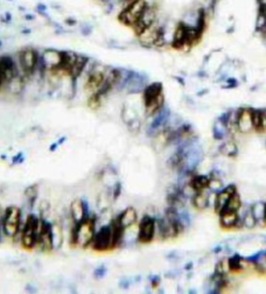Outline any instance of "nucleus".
I'll return each instance as SVG.
<instances>
[{"mask_svg":"<svg viewBox=\"0 0 266 294\" xmlns=\"http://www.w3.org/2000/svg\"><path fill=\"white\" fill-rule=\"evenodd\" d=\"M124 231L115 218L109 225H104L95 233L91 244L92 250L96 252H106L114 250L123 239Z\"/></svg>","mask_w":266,"mask_h":294,"instance_id":"1","label":"nucleus"},{"mask_svg":"<svg viewBox=\"0 0 266 294\" xmlns=\"http://www.w3.org/2000/svg\"><path fill=\"white\" fill-rule=\"evenodd\" d=\"M95 224L96 218L94 216L89 215L77 225H74L73 230L71 232V243L74 246L80 248H88L91 246L95 232Z\"/></svg>","mask_w":266,"mask_h":294,"instance_id":"2","label":"nucleus"},{"mask_svg":"<svg viewBox=\"0 0 266 294\" xmlns=\"http://www.w3.org/2000/svg\"><path fill=\"white\" fill-rule=\"evenodd\" d=\"M161 83H152L147 85L142 95L144 104L147 116H154L164 104V95Z\"/></svg>","mask_w":266,"mask_h":294,"instance_id":"3","label":"nucleus"},{"mask_svg":"<svg viewBox=\"0 0 266 294\" xmlns=\"http://www.w3.org/2000/svg\"><path fill=\"white\" fill-rule=\"evenodd\" d=\"M41 220V218H38L34 214H30L27 217L26 221L22 225L19 234V240L21 245L26 250H33L36 247Z\"/></svg>","mask_w":266,"mask_h":294,"instance_id":"4","label":"nucleus"},{"mask_svg":"<svg viewBox=\"0 0 266 294\" xmlns=\"http://www.w3.org/2000/svg\"><path fill=\"white\" fill-rule=\"evenodd\" d=\"M4 235L8 238L15 239L22 226V212L16 206H10L6 209L3 216Z\"/></svg>","mask_w":266,"mask_h":294,"instance_id":"5","label":"nucleus"},{"mask_svg":"<svg viewBox=\"0 0 266 294\" xmlns=\"http://www.w3.org/2000/svg\"><path fill=\"white\" fill-rule=\"evenodd\" d=\"M147 7L148 4L146 0H135L132 3L124 7L123 10L118 16V20L124 25L132 28L141 19Z\"/></svg>","mask_w":266,"mask_h":294,"instance_id":"6","label":"nucleus"},{"mask_svg":"<svg viewBox=\"0 0 266 294\" xmlns=\"http://www.w3.org/2000/svg\"><path fill=\"white\" fill-rule=\"evenodd\" d=\"M156 233V220L149 215L142 217L138 227V241L140 244H148L152 243Z\"/></svg>","mask_w":266,"mask_h":294,"instance_id":"7","label":"nucleus"},{"mask_svg":"<svg viewBox=\"0 0 266 294\" xmlns=\"http://www.w3.org/2000/svg\"><path fill=\"white\" fill-rule=\"evenodd\" d=\"M106 75L108 73H106V70L100 69V67L95 66L86 75L84 83V90L90 94L97 92L104 84Z\"/></svg>","mask_w":266,"mask_h":294,"instance_id":"8","label":"nucleus"},{"mask_svg":"<svg viewBox=\"0 0 266 294\" xmlns=\"http://www.w3.org/2000/svg\"><path fill=\"white\" fill-rule=\"evenodd\" d=\"M36 247L44 252H50L51 250H54L51 234V224L45 218H42Z\"/></svg>","mask_w":266,"mask_h":294,"instance_id":"9","label":"nucleus"},{"mask_svg":"<svg viewBox=\"0 0 266 294\" xmlns=\"http://www.w3.org/2000/svg\"><path fill=\"white\" fill-rule=\"evenodd\" d=\"M19 62L24 73L30 75L35 72L38 66V53L33 48L24 49L19 55Z\"/></svg>","mask_w":266,"mask_h":294,"instance_id":"10","label":"nucleus"},{"mask_svg":"<svg viewBox=\"0 0 266 294\" xmlns=\"http://www.w3.org/2000/svg\"><path fill=\"white\" fill-rule=\"evenodd\" d=\"M153 117H154V119L150 123L148 131H147L150 136H156L164 129L166 124L168 123L170 111L168 109L162 107Z\"/></svg>","mask_w":266,"mask_h":294,"instance_id":"11","label":"nucleus"},{"mask_svg":"<svg viewBox=\"0 0 266 294\" xmlns=\"http://www.w3.org/2000/svg\"><path fill=\"white\" fill-rule=\"evenodd\" d=\"M70 216L74 225H77L88 217V208L85 201L82 199H74L70 205Z\"/></svg>","mask_w":266,"mask_h":294,"instance_id":"12","label":"nucleus"},{"mask_svg":"<svg viewBox=\"0 0 266 294\" xmlns=\"http://www.w3.org/2000/svg\"><path fill=\"white\" fill-rule=\"evenodd\" d=\"M237 193V189L234 185H230L226 187L224 189L220 190L216 194L214 199V211L217 213H220L224 209L229 199L231 198L234 193Z\"/></svg>","mask_w":266,"mask_h":294,"instance_id":"13","label":"nucleus"},{"mask_svg":"<svg viewBox=\"0 0 266 294\" xmlns=\"http://www.w3.org/2000/svg\"><path fill=\"white\" fill-rule=\"evenodd\" d=\"M14 77V65L8 57H0V88Z\"/></svg>","mask_w":266,"mask_h":294,"instance_id":"14","label":"nucleus"},{"mask_svg":"<svg viewBox=\"0 0 266 294\" xmlns=\"http://www.w3.org/2000/svg\"><path fill=\"white\" fill-rule=\"evenodd\" d=\"M238 130L247 133L254 129L252 123V109H240L237 112Z\"/></svg>","mask_w":266,"mask_h":294,"instance_id":"15","label":"nucleus"},{"mask_svg":"<svg viewBox=\"0 0 266 294\" xmlns=\"http://www.w3.org/2000/svg\"><path fill=\"white\" fill-rule=\"evenodd\" d=\"M116 219H117L118 223L120 225L121 227L126 230L128 228H130V226L136 224V220H138V212H136V209L130 206V207L124 209L123 212L118 216Z\"/></svg>","mask_w":266,"mask_h":294,"instance_id":"16","label":"nucleus"},{"mask_svg":"<svg viewBox=\"0 0 266 294\" xmlns=\"http://www.w3.org/2000/svg\"><path fill=\"white\" fill-rule=\"evenodd\" d=\"M218 215H220V225L223 229L231 230L232 228L237 227L240 221L238 212L223 211Z\"/></svg>","mask_w":266,"mask_h":294,"instance_id":"17","label":"nucleus"},{"mask_svg":"<svg viewBox=\"0 0 266 294\" xmlns=\"http://www.w3.org/2000/svg\"><path fill=\"white\" fill-rule=\"evenodd\" d=\"M209 181L210 178L206 175H194L190 179L188 186L191 190L194 191V193L203 192L208 188Z\"/></svg>","mask_w":266,"mask_h":294,"instance_id":"18","label":"nucleus"},{"mask_svg":"<svg viewBox=\"0 0 266 294\" xmlns=\"http://www.w3.org/2000/svg\"><path fill=\"white\" fill-rule=\"evenodd\" d=\"M252 123L254 129L256 131H263L266 129V115L260 110L252 109Z\"/></svg>","mask_w":266,"mask_h":294,"instance_id":"19","label":"nucleus"},{"mask_svg":"<svg viewBox=\"0 0 266 294\" xmlns=\"http://www.w3.org/2000/svg\"><path fill=\"white\" fill-rule=\"evenodd\" d=\"M51 234H52L54 250L59 249L62 245V242H64V231H62V225L58 223L51 224Z\"/></svg>","mask_w":266,"mask_h":294,"instance_id":"20","label":"nucleus"},{"mask_svg":"<svg viewBox=\"0 0 266 294\" xmlns=\"http://www.w3.org/2000/svg\"><path fill=\"white\" fill-rule=\"evenodd\" d=\"M192 203L194 208H196L199 211H203L208 208L209 206V198L206 193L203 192H198L196 193L192 199Z\"/></svg>","mask_w":266,"mask_h":294,"instance_id":"21","label":"nucleus"},{"mask_svg":"<svg viewBox=\"0 0 266 294\" xmlns=\"http://www.w3.org/2000/svg\"><path fill=\"white\" fill-rule=\"evenodd\" d=\"M38 193H39V188H38V184H32L30 186L26 187V190H24V194L26 197L27 204L30 208H32L34 206L36 200L38 199Z\"/></svg>","mask_w":266,"mask_h":294,"instance_id":"22","label":"nucleus"},{"mask_svg":"<svg viewBox=\"0 0 266 294\" xmlns=\"http://www.w3.org/2000/svg\"><path fill=\"white\" fill-rule=\"evenodd\" d=\"M241 207V199L240 198V195L237 193H234L232 196L229 199L228 202L226 203L224 209L222 210L223 211H231V212H238ZM218 213V214H220Z\"/></svg>","mask_w":266,"mask_h":294,"instance_id":"23","label":"nucleus"},{"mask_svg":"<svg viewBox=\"0 0 266 294\" xmlns=\"http://www.w3.org/2000/svg\"><path fill=\"white\" fill-rule=\"evenodd\" d=\"M220 151L222 153V155L228 156V157H232L237 155L238 148L234 142H226L220 146Z\"/></svg>","mask_w":266,"mask_h":294,"instance_id":"24","label":"nucleus"},{"mask_svg":"<svg viewBox=\"0 0 266 294\" xmlns=\"http://www.w3.org/2000/svg\"><path fill=\"white\" fill-rule=\"evenodd\" d=\"M102 98H103V96L100 94L98 92H94L89 97L88 100V106L91 110H97L102 105Z\"/></svg>","mask_w":266,"mask_h":294,"instance_id":"25","label":"nucleus"},{"mask_svg":"<svg viewBox=\"0 0 266 294\" xmlns=\"http://www.w3.org/2000/svg\"><path fill=\"white\" fill-rule=\"evenodd\" d=\"M256 218L254 217L252 210H250V211H248L246 213V215H244V218H243L242 224H243L244 227L248 228V229H252V228H254L255 225H256Z\"/></svg>","mask_w":266,"mask_h":294,"instance_id":"26","label":"nucleus"},{"mask_svg":"<svg viewBox=\"0 0 266 294\" xmlns=\"http://www.w3.org/2000/svg\"><path fill=\"white\" fill-rule=\"evenodd\" d=\"M228 269L231 271H238L241 269V261L237 257H232L231 259L228 260Z\"/></svg>","mask_w":266,"mask_h":294,"instance_id":"27","label":"nucleus"},{"mask_svg":"<svg viewBox=\"0 0 266 294\" xmlns=\"http://www.w3.org/2000/svg\"><path fill=\"white\" fill-rule=\"evenodd\" d=\"M252 212L254 213V217L256 218V220L260 218L263 219L264 214V205L263 204H256L250 209Z\"/></svg>","mask_w":266,"mask_h":294,"instance_id":"28","label":"nucleus"},{"mask_svg":"<svg viewBox=\"0 0 266 294\" xmlns=\"http://www.w3.org/2000/svg\"><path fill=\"white\" fill-rule=\"evenodd\" d=\"M222 182L220 180V179L217 178H210V181H209L208 188L214 190V191H220L222 190Z\"/></svg>","mask_w":266,"mask_h":294,"instance_id":"29","label":"nucleus"},{"mask_svg":"<svg viewBox=\"0 0 266 294\" xmlns=\"http://www.w3.org/2000/svg\"><path fill=\"white\" fill-rule=\"evenodd\" d=\"M106 269L104 267L102 266V267H98V269H95L94 273V277L96 279H102L104 277V275H106Z\"/></svg>","mask_w":266,"mask_h":294,"instance_id":"30","label":"nucleus"},{"mask_svg":"<svg viewBox=\"0 0 266 294\" xmlns=\"http://www.w3.org/2000/svg\"><path fill=\"white\" fill-rule=\"evenodd\" d=\"M121 193V185L120 183H116V185L114 186V189H112V198L114 200L117 199Z\"/></svg>","mask_w":266,"mask_h":294,"instance_id":"31","label":"nucleus"},{"mask_svg":"<svg viewBox=\"0 0 266 294\" xmlns=\"http://www.w3.org/2000/svg\"><path fill=\"white\" fill-rule=\"evenodd\" d=\"M152 285L153 288H156V287H158V286L159 283H160V278H159L158 276H153V279H152Z\"/></svg>","mask_w":266,"mask_h":294,"instance_id":"32","label":"nucleus"},{"mask_svg":"<svg viewBox=\"0 0 266 294\" xmlns=\"http://www.w3.org/2000/svg\"><path fill=\"white\" fill-rule=\"evenodd\" d=\"M263 221L266 225V204L264 205V214Z\"/></svg>","mask_w":266,"mask_h":294,"instance_id":"33","label":"nucleus"}]
</instances>
